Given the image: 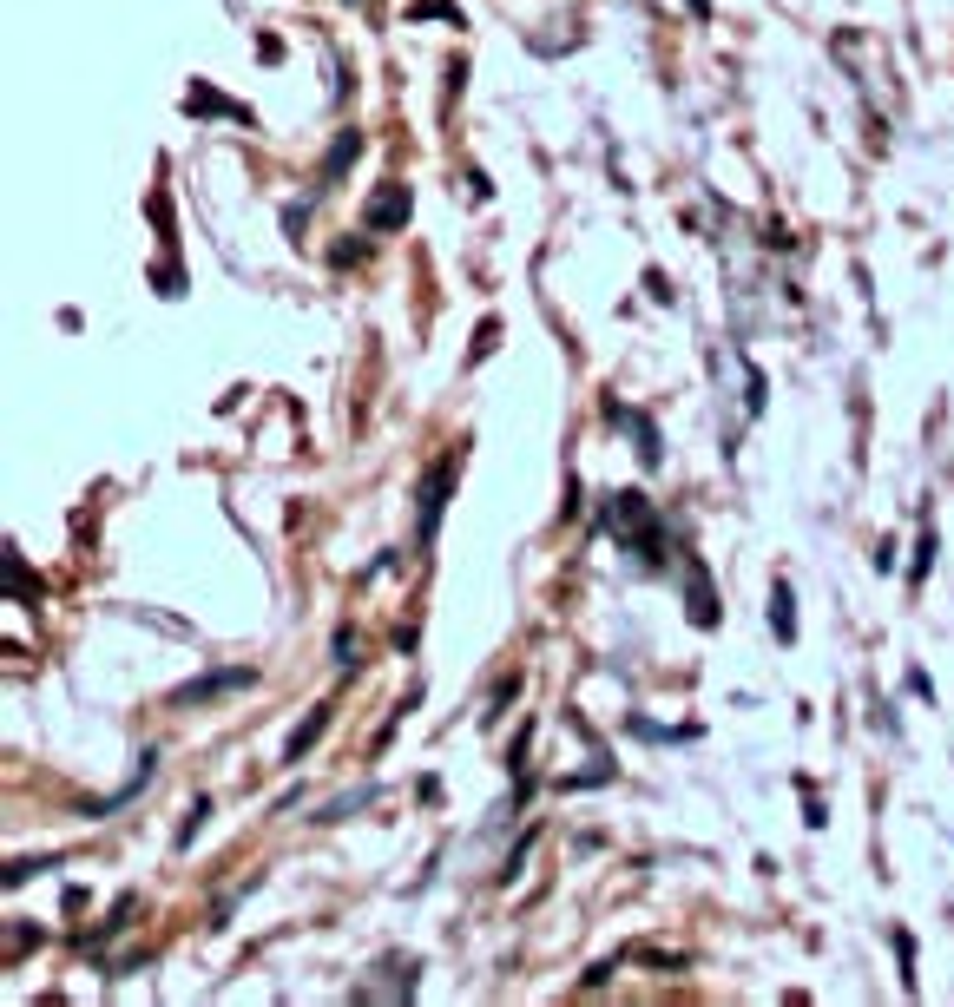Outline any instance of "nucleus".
<instances>
[{
    "label": "nucleus",
    "mask_w": 954,
    "mask_h": 1007,
    "mask_svg": "<svg viewBox=\"0 0 954 1007\" xmlns=\"http://www.w3.org/2000/svg\"><path fill=\"white\" fill-rule=\"evenodd\" d=\"M356 158H362V132H336V145H329V158H323V172H316V191H329L336 178L349 172V165H356Z\"/></svg>",
    "instance_id": "9"
},
{
    "label": "nucleus",
    "mask_w": 954,
    "mask_h": 1007,
    "mask_svg": "<svg viewBox=\"0 0 954 1007\" xmlns=\"http://www.w3.org/2000/svg\"><path fill=\"white\" fill-rule=\"evenodd\" d=\"M889 942H895V961H902V988H915V935L889 929Z\"/></svg>",
    "instance_id": "14"
},
{
    "label": "nucleus",
    "mask_w": 954,
    "mask_h": 1007,
    "mask_svg": "<svg viewBox=\"0 0 954 1007\" xmlns=\"http://www.w3.org/2000/svg\"><path fill=\"white\" fill-rule=\"evenodd\" d=\"M7 593H14V599H40V580H27L20 553H7Z\"/></svg>",
    "instance_id": "13"
},
{
    "label": "nucleus",
    "mask_w": 954,
    "mask_h": 1007,
    "mask_svg": "<svg viewBox=\"0 0 954 1007\" xmlns=\"http://www.w3.org/2000/svg\"><path fill=\"white\" fill-rule=\"evenodd\" d=\"M376 797H382V784H356V790H343V797H329V803H323V810H316L310 823H349V817H356V810H369V803H376Z\"/></svg>",
    "instance_id": "10"
},
{
    "label": "nucleus",
    "mask_w": 954,
    "mask_h": 1007,
    "mask_svg": "<svg viewBox=\"0 0 954 1007\" xmlns=\"http://www.w3.org/2000/svg\"><path fill=\"white\" fill-rule=\"evenodd\" d=\"M454 474H461V455H441L435 468L422 474V488H415V534H422V547H435V534H441V514H448Z\"/></svg>",
    "instance_id": "2"
},
{
    "label": "nucleus",
    "mask_w": 954,
    "mask_h": 1007,
    "mask_svg": "<svg viewBox=\"0 0 954 1007\" xmlns=\"http://www.w3.org/2000/svg\"><path fill=\"white\" fill-rule=\"evenodd\" d=\"M152 284H158V297H185V277H178L172 264H158V270H152Z\"/></svg>",
    "instance_id": "19"
},
{
    "label": "nucleus",
    "mask_w": 954,
    "mask_h": 1007,
    "mask_svg": "<svg viewBox=\"0 0 954 1007\" xmlns=\"http://www.w3.org/2000/svg\"><path fill=\"white\" fill-rule=\"evenodd\" d=\"M204 817H211V797H198V803H191V817L178 823V850H191V836L204 830Z\"/></svg>",
    "instance_id": "16"
},
{
    "label": "nucleus",
    "mask_w": 954,
    "mask_h": 1007,
    "mask_svg": "<svg viewBox=\"0 0 954 1007\" xmlns=\"http://www.w3.org/2000/svg\"><path fill=\"white\" fill-rule=\"evenodd\" d=\"M329 718H336V705H316L310 718H303L297 731H290V744H283V757H290V764H297V757H310V744H316V738H323V731H329Z\"/></svg>",
    "instance_id": "11"
},
{
    "label": "nucleus",
    "mask_w": 954,
    "mask_h": 1007,
    "mask_svg": "<svg viewBox=\"0 0 954 1007\" xmlns=\"http://www.w3.org/2000/svg\"><path fill=\"white\" fill-rule=\"evenodd\" d=\"M606 527H612V540H619V547H632V553H639V567H652V573H665V567H672L665 527H658L652 501H645L639 488H626V494H612V501H606Z\"/></svg>",
    "instance_id": "1"
},
{
    "label": "nucleus",
    "mask_w": 954,
    "mask_h": 1007,
    "mask_svg": "<svg viewBox=\"0 0 954 1007\" xmlns=\"http://www.w3.org/2000/svg\"><path fill=\"white\" fill-rule=\"evenodd\" d=\"M185 112H191V119H237V126H251V106H237V99L211 93L204 79H191V93H185Z\"/></svg>",
    "instance_id": "8"
},
{
    "label": "nucleus",
    "mask_w": 954,
    "mask_h": 1007,
    "mask_svg": "<svg viewBox=\"0 0 954 1007\" xmlns=\"http://www.w3.org/2000/svg\"><path fill=\"white\" fill-rule=\"evenodd\" d=\"M40 869H47V863H27V856H14V863H7V876H0V882H7V889H20V882H27V876H40Z\"/></svg>",
    "instance_id": "20"
},
{
    "label": "nucleus",
    "mask_w": 954,
    "mask_h": 1007,
    "mask_svg": "<svg viewBox=\"0 0 954 1007\" xmlns=\"http://www.w3.org/2000/svg\"><path fill=\"white\" fill-rule=\"evenodd\" d=\"M685 613H691V626H718V593H711L704 560H685Z\"/></svg>",
    "instance_id": "6"
},
{
    "label": "nucleus",
    "mask_w": 954,
    "mask_h": 1007,
    "mask_svg": "<svg viewBox=\"0 0 954 1007\" xmlns=\"http://www.w3.org/2000/svg\"><path fill=\"white\" fill-rule=\"evenodd\" d=\"M606 422H612V428H626L632 448H639V461H645V468H658V428L645 422L639 409H626V402H606Z\"/></svg>",
    "instance_id": "7"
},
{
    "label": "nucleus",
    "mask_w": 954,
    "mask_h": 1007,
    "mask_svg": "<svg viewBox=\"0 0 954 1007\" xmlns=\"http://www.w3.org/2000/svg\"><path fill=\"white\" fill-rule=\"evenodd\" d=\"M251 685H257L251 665H224V672H204V678H191V685H178V692H172V711H198V705H211V698L251 692Z\"/></svg>",
    "instance_id": "3"
},
{
    "label": "nucleus",
    "mask_w": 954,
    "mask_h": 1007,
    "mask_svg": "<svg viewBox=\"0 0 954 1007\" xmlns=\"http://www.w3.org/2000/svg\"><path fill=\"white\" fill-rule=\"evenodd\" d=\"M612 777V764H593V771H573V777H560V790H593V784H606Z\"/></svg>",
    "instance_id": "18"
},
{
    "label": "nucleus",
    "mask_w": 954,
    "mask_h": 1007,
    "mask_svg": "<svg viewBox=\"0 0 954 1007\" xmlns=\"http://www.w3.org/2000/svg\"><path fill=\"white\" fill-rule=\"evenodd\" d=\"M928 567H935V527H928V534L915 540V567H908V580L922 586V580H928Z\"/></svg>",
    "instance_id": "15"
},
{
    "label": "nucleus",
    "mask_w": 954,
    "mask_h": 1007,
    "mask_svg": "<svg viewBox=\"0 0 954 1007\" xmlns=\"http://www.w3.org/2000/svg\"><path fill=\"white\" fill-rule=\"evenodd\" d=\"M152 771H158V751H139V771H132L119 790H106V797H86V803H79V817H112V810H126V803L152 784Z\"/></svg>",
    "instance_id": "4"
},
{
    "label": "nucleus",
    "mask_w": 954,
    "mask_h": 1007,
    "mask_svg": "<svg viewBox=\"0 0 954 1007\" xmlns=\"http://www.w3.org/2000/svg\"><path fill=\"white\" fill-rule=\"evenodd\" d=\"M770 626H777V639H783V646L797 639V606H790V580H777V586H770Z\"/></svg>",
    "instance_id": "12"
},
{
    "label": "nucleus",
    "mask_w": 954,
    "mask_h": 1007,
    "mask_svg": "<svg viewBox=\"0 0 954 1007\" xmlns=\"http://www.w3.org/2000/svg\"><path fill=\"white\" fill-rule=\"evenodd\" d=\"M329 652H336V672H356V632H336Z\"/></svg>",
    "instance_id": "17"
},
{
    "label": "nucleus",
    "mask_w": 954,
    "mask_h": 1007,
    "mask_svg": "<svg viewBox=\"0 0 954 1007\" xmlns=\"http://www.w3.org/2000/svg\"><path fill=\"white\" fill-rule=\"evenodd\" d=\"M408 211H415V198H408V185H382L369 205H362V224L369 231H402Z\"/></svg>",
    "instance_id": "5"
},
{
    "label": "nucleus",
    "mask_w": 954,
    "mask_h": 1007,
    "mask_svg": "<svg viewBox=\"0 0 954 1007\" xmlns=\"http://www.w3.org/2000/svg\"><path fill=\"white\" fill-rule=\"evenodd\" d=\"M685 7H691V14H698V20H704V14H711V0H685Z\"/></svg>",
    "instance_id": "21"
}]
</instances>
